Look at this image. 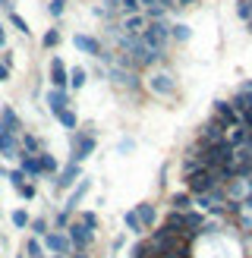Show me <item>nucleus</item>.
<instances>
[{
  "label": "nucleus",
  "mask_w": 252,
  "mask_h": 258,
  "mask_svg": "<svg viewBox=\"0 0 252 258\" xmlns=\"http://www.w3.org/2000/svg\"><path fill=\"white\" fill-rule=\"evenodd\" d=\"M63 233H67L70 246H73L76 252H88V249H92V242H95V230H88V227L79 221V217H76V221H70Z\"/></svg>",
  "instance_id": "7ed1b4c3"
},
{
  "label": "nucleus",
  "mask_w": 252,
  "mask_h": 258,
  "mask_svg": "<svg viewBox=\"0 0 252 258\" xmlns=\"http://www.w3.org/2000/svg\"><path fill=\"white\" fill-rule=\"evenodd\" d=\"M67 258H88V252H76V249H73V252H70Z\"/></svg>",
  "instance_id": "49530a36"
},
{
  "label": "nucleus",
  "mask_w": 252,
  "mask_h": 258,
  "mask_svg": "<svg viewBox=\"0 0 252 258\" xmlns=\"http://www.w3.org/2000/svg\"><path fill=\"white\" fill-rule=\"evenodd\" d=\"M148 88H151L155 95H164V98H167V95L176 92V82L170 79L167 73H158V76H151V79H148Z\"/></svg>",
  "instance_id": "4468645a"
},
{
  "label": "nucleus",
  "mask_w": 252,
  "mask_h": 258,
  "mask_svg": "<svg viewBox=\"0 0 252 258\" xmlns=\"http://www.w3.org/2000/svg\"><path fill=\"white\" fill-rule=\"evenodd\" d=\"M0 10L10 13V10H16V0H0Z\"/></svg>",
  "instance_id": "37998d69"
},
{
  "label": "nucleus",
  "mask_w": 252,
  "mask_h": 258,
  "mask_svg": "<svg viewBox=\"0 0 252 258\" xmlns=\"http://www.w3.org/2000/svg\"><path fill=\"white\" fill-rule=\"evenodd\" d=\"M123 224H126V230H130V233H142V221H139L136 217V211H123Z\"/></svg>",
  "instance_id": "cd10ccee"
},
{
  "label": "nucleus",
  "mask_w": 252,
  "mask_h": 258,
  "mask_svg": "<svg viewBox=\"0 0 252 258\" xmlns=\"http://www.w3.org/2000/svg\"><path fill=\"white\" fill-rule=\"evenodd\" d=\"M136 217H139V221H142V227H151V224H155V208H151V205L148 202H142V205H136Z\"/></svg>",
  "instance_id": "393cba45"
},
{
  "label": "nucleus",
  "mask_w": 252,
  "mask_h": 258,
  "mask_svg": "<svg viewBox=\"0 0 252 258\" xmlns=\"http://www.w3.org/2000/svg\"><path fill=\"white\" fill-rule=\"evenodd\" d=\"M0 158L10 161V164L19 161V136H13L4 126H0Z\"/></svg>",
  "instance_id": "f8f14e48"
},
{
  "label": "nucleus",
  "mask_w": 252,
  "mask_h": 258,
  "mask_svg": "<svg viewBox=\"0 0 252 258\" xmlns=\"http://www.w3.org/2000/svg\"><path fill=\"white\" fill-rule=\"evenodd\" d=\"M73 47L79 50V54H85V57H107L104 50H101V41L95 35H85V32H76L73 35Z\"/></svg>",
  "instance_id": "9b49d317"
},
{
  "label": "nucleus",
  "mask_w": 252,
  "mask_h": 258,
  "mask_svg": "<svg viewBox=\"0 0 252 258\" xmlns=\"http://www.w3.org/2000/svg\"><path fill=\"white\" fill-rule=\"evenodd\" d=\"M67 4H70V0H50V4H47V16H50V19H63Z\"/></svg>",
  "instance_id": "7c9ffc66"
},
{
  "label": "nucleus",
  "mask_w": 252,
  "mask_h": 258,
  "mask_svg": "<svg viewBox=\"0 0 252 258\" xmlns=\"http://www.w3.org/2000/svg\"><path fill=\"white\" fill-rule=\"evenodd\" d=\"M16 196H19L22 202H35V196H38V183H32V179H29V183H25V186L16 192Z\"/></svg>",
  "instance_id": "473e14b6"
},
{
  "label": "nucleus",
  "mask_w": 252,
  "mask_h": 258,
  "mask_svg": "<svg viewBox=\"0 0 252 258\" xmlns=\"http://www.w3.org/2000/svg\"><path fill=\"white\" fill-rule=\"evenodd\" d=\"M239 16L249 19V4H246V0H239Z\"/></svg>",
  "instance_id": "c03bdc74"
},
{
  "label": "nucleus",
  "mask_w": 252,
  "mask_h": 258,
  "mask_svg": "<svg viewBox=\"0 0 252 258\" xmlns=\"http://www.w3.org/2000/svg\"><path fill=\"white\" fill-rule=\"evenodd\" d=\"M246 139H249V129H246V126H236V133H233L230 139H227V145H230V148L236 151L239 145H246Z\"/></svg>",
  "instance_id": "c756f323"
},
{
  "label": "nucleus",
  "mask_w": 252,
  "mask_h": 258,
  "mask_svg": "<svg viewBox=\"0 0 252 258\" xmlns=\"http://www.w3.org/2000/svg\"><path fill=\"white\" fill-rule=\"evenodd\" d=\"M239 113H243V126L252 129V107H249V110H239Z\"/></svg>",
  "instance_id": "79ce46f5"
},
{
  "label": "nucleus",
  "mask_w": 252,
  "mask_h": 258,
  "mask_svg": "<svg viewBox=\"0 0 252 258\" xmlns=\"http://www.w3.org/2000/svg\"><path fill=\"white\" fill-rule=\"evenodd\" d=\"M47 230H50V221H47V217H32V221H29V233L38 236V239H41Z\"/></svg>",
  "instance_id": "bb28decb"
},
{
  "label": "nucleus",
  "mask_w": 252,
  "mask_h": 258,
  "mask_svg": "<svg viewBox=\"0 0 252 258\" xmlns=\"http://www.w3.org/2000/svg\"><path fill=\"white\" fill-rule=\"evenodd\" d=\"M88 192H92V179H88V176H79V183H76V186L67 192V202H63V208H60V211H67V214L73 217L76 208L82 205V199L88 196Z\"/></svg>",
  "instance_id": "423d86ee"
},
{
  "label": "nucleus",
  "mask_w": 252,
  "mask_h": 258,
  "mask_svg": "<svg viewBox=\"0 0 252 258\" xmlns=\"http://www.w3.org/2000/svg\"><path fill=\"white\" fill-rule=\"evenodd\" d=\"M44 104H47V113L57 120L67 107H73V101H70L67 88H47V92H44Z\"/></svg>",
  "instance_id": "6e6552de"
},
{
  "label": "nucleus",
  "mask_w": 252,
  "mask_h": 258,
  "mask_svg": "<svg viewBox=\"0 0 252 258\" xmlns=\"http://www.w3.org/2000/svg\"><path fill=\"white\" fill-rule=\"evenodd\" d=\"M0 126L10 129L13 136H22V133H25V123H22L19 110L13 107V104H0Z\"/></svg>",
  "instance_id": "ddd939ff"
},
{
  "label": "nucleus",
  "mask_w": 252,
  "mask_h": 258,
  "mask_svg": "<svg viewBox=\"0 0 252 258\" xmlns=\"http://www.w3.org/2000/svg\"><path fill=\"white\" fill-rule=\"evenodd\" d=\"M57 123H60L63 129H67V133H73V129H79V117H76V110H73V107H67V110H63L60 117H57Z\"/></svg>",
  "instance_id": "a878e982"
},
{
  "label": "nucleus",
  "mask_w": 252,
  "mask_h": 258,
  "mask_svg": "<svg viewBox=\"0 0 252 258\" xmlns=\"http://www.w3.org/2000/svg\"><path fill=\"white\" fill-rule=\"evenodd\" d=\"M7 41H10V29H7V22L0 19V50L7 47Z\"/></svg>",
  "instance_id": "ea45409f"
},
{
  "label": "nucleus",
  "mask_w": 252,
  "mask_h": 258,
  "mask_svg": "<svg viewBox=\"0 0 252 258\" xmlns=\"http://www.w3.org/2000/svg\"><path fill=\"white\" fill-rule=\"evenodd\" d=\"M19 148L29 151V154H38V151H44V139H38L35 133H29V129H25V133L19 136Z\"/></svg>",
  "instance_id": "f3484780"
},
{
  "label": "nucleus",
  "mask_w": 252,
  "mask_h": 258,
  "mask_svg": "<svg viewBox=\"0 0 252 258\" xmlns=\"http://www.w3.org/2000/svg\"><path fill=\"white\" fill-rule=\"evenodd\" d=\"M7 170H10V167H4V164H0V176H4V179H7Z\"/></svg>",
  "instance_id": "de8ad7c7"
},
{
  "label": "nucleus",
  "mask_w": 252,
  "mask_h": 258,
  "mask_svg": "<svg viewBox=\"0 0 252 258\" xmlns=\"http://www.w3.org/2000/svg\"><path fill=\"white\" fill-rule=\"evenodd\" d=\"M136 148V142L133 139H120V145H117V154H130Z\"/></svg>",
  "instance_id": "4c0bfd02"
},
{
  "label": "nucleus",
  "mask_w": 252,
  "mask_h": 258,
  "mask_svg": "<svg viewBox=\"0 0 252 258\" xmlns=\"http://www.w3.org/2000/svg\"><path fill=\"white\" fill-rule=\"evenodd\" d=\"M79 221H82L88 230H98V214H95V211H82V214H79Z\"/></svg>",
  "instance_id": "f704fd0d"
},
{
  "label": "nucleus",
  "mask_w": 252,
  "mask_h": 258,
  "mask_svg": "<svg viewBox=\"0 0 252 258\" xmlns=\"http://www.w3.org/2000/svg\"><path fill=\"white\" fill-rule=\"evenodd\" d=\"M145 25H148V19L142 16V13H136V16H123V29H126V35H133V38L142 35Z\"/></svg>",
  "instance_id": "a211bd4d"
},
{
  "label": "nucleus",
  "mask_w": 252,
  "mask_h": 258,
  "mask_svg": "<svg viewBox=\"0 0 252 258\" xmlns=\"http://www.w3.org/2000/svg\"><path fill=\"white\" fill-rule=\"evenodd\" d=\"M22 255H25V258H47V252H44V246H41V239H38V236H29V239H25Z\"/></svg>",
  "instance_id": "412c9836"
},
{
  "label": "nucleus",
  "mask_w": 252,
  "mask_h": 258,
  "mask_svg": "<svg viewBox=\"0 0 252 258\" xmlns=\"http://www.w3.org/2000/svg\"><path fill=\"white\" fill-rule=\"evenodd\" d=\"M117 10L123 16H136V13H142V4L139 0H117Z\"/></svg>",
  "instance_id": "c85d7f7f"
},
{
  "label": "nucleus",
  "mask_w": 252,
  "mask_h": 258,
  "mask_svg": "<svg viewBox=\"0 0 252 258\" xmlns=\"http://www.w3.org/2000/svg\"><path fill=\"white\" fill-rule=\"evenodd\" d=\"M47 258H67V255H47Z\"/></svg>",
  "instance_id": "8fccbe9b"
},
{
  "label": "nucleus",
  "mask_w": 252,
  "mask_h": 258,
  "mask_svg": "<svg viewBox=\"0 0 252 258\" xmlns=\"http://www.w3.org/2000/svg\"><path fill=\"white\" fill-rule=\"evenodd\" d=\"M47 79H50V88H67L70 92V67L63 63V57H50Z\"/></svg>",
  "instance_id": "9d476101"
},
{
  "label": "nucleus",
  "mask_w": 252,
  "mask_h": 258,
  "mask_svg": "<svg viewBox=\"0 0 252 258\" xmlns=\"http://www.w3.org/2000/svg\"><path fill=\"white\" fill-rule=\"evenodd\" d=\"M148 252H151V242H136L133 246V258H148ZM155 255V252H151Z\"/></svg>",
  "instance_id": "c9c22d12"
},
{
  "label": "nucleus",
  "mask_w": 252,
  "mask_h": 258,
  "mask_svg": "<svg viewBox=\"0 0 252 258\" xmlns=\"http://www.w3.org/2000/svg\"><path fill=\"white\" fill-rule=\"evenodd\" d=\"M214 110H218V117H221L224 123L239 126V113H236V107H233V104H227V101H218V104H214Z\"/></svg>",
  "instance_id": "aec40b11"
},
{
  "label": "nucleus",
  "mask_w": 252,
  "mask_h": 258,
  "mask_svg": "<svg viewBox=\"0 0 252 258\" xmlns=\"http://www.w3.org/2000/svg\"><path fill=\"white\" fill-rule=\"evenodd\" d=\"M186 186H189V192H196V196H205V192H211L214 189V170H193L186 176Z\"/></svg>",
  "instance_id": "1a4fd4ad"
},
{
  "label": "nucleus",
  "mask_w": 252,
  "mask_h": 258,
  "mask_svg": "<svg viewBox=\"0 0 252 258\" xmlns=\"http://www.w3.org/2000/svg\"><path fill=\"white\" fill-rule=\"evenodd\" d=\"M230 164H233V148L227 145V139L211 142L202 151V167L205 170H221V167H230Z\"/></svg>",
  "instance_id": "f03ea898"
},
{
  "label": "nucleus",
  "mask_w": 252,
  "mask_h": 258,
  "mask_svg": "<svg viewBox=\"0 0 252 258\" xmlns=\"http://www.w3.org/2000/svg\"><path fill=\"white\" fill-rule=\"evenodd\" d=\"M7 25L13 32H19L22 38H32V25H29V19L22 16V13H16V10H10L7 13Z\"/></svg>",
  "instance_id": "2eb2a0df"
},
{
  "label": "nucleus",
  "mask_w": 252,
  "mask_h": 258,
  "mask_svg": "<svg viewBox=\"0 0 252 258\" xmlns=\"http://www.w3.org/2000/svg\"><path fill=\"white\" fill-rule=\"evenodd\" d=\"M10 79H13V70L7 67V63H0V85H7Z\"/></svg>",
  "instance_id": "a19ab883"
},
{
  "label": "nucleus",
  "mask_w": 252,
  "mask_h": 258,
  "mask_svg": "<svg viewBox=\"0 0 252 258\" xmlns=\"http://www.w3.org/2000/svg\"><path fill=\"white\" fill-rule=\"evenodd\" d=\"M167 38H170V29L164 22H148L145 29H142V35H139V41H142L148 50H155V54H161L164 50V44H167Z\"/></svg>",
  "instance_id": "20e7f679"
},
{
  "label": "nucleus",
  "mask_w": 252,
  "mask_h": 258,
  "mask_svg": "<svg viewBox=\"0 0 252 258\" xmlns=\"http://www.w3.org/2000/svg\"><path fill=\"white\" fill-rule=\"evenodd\" d=\"M79 176H82V164H76V161L60 164V170H57V176H54V189H57V192H70L76 183H79Z\"/></svg>",
  "instance_id": "39448f33"
},
{
  "label": "nucleus",
  "mask_w": 252,
  "mask_h": 258,
  "mask_svg": "<svg viewBox=\"0 0 252 258\" xmlns=\"http://www.w3.org/2000/svg\"><path fill=\"white\" fill-rule=\"evenodd\" d=\"M170 35L176 38V41H189V29H186V25H173Z\"/></svg>",
  "instance_id": "e433bc0d"
},
{
  "label": "nucleus",
  "mask_w": 252,
  "mask_h": 258,
  "mask_svg": "<svg viewBox=\"0 0 252 258\" xmlns=\"http://www.w3.org/2000/svg\"><path fill=\"white\" fill-rule=\"evenodd\" d=\"M95 148H98V139H95V126L92 123L70 133V161L82 164V161H88L95 154Z\"/></svg>",
  "instance_id": "f257e3e1"
},
{
  "label": "nucleus",
  "mask_w": 252,
  "mask_h": 258,
  "mask_svg": "<svg viewBox=\"0 0 252 258\" xmlns=\"http://www.w3.org/2000/svg\"><path fill=\"white\" fill-rule=\"evenodd\" d=\"M38 167H41V176H50V179H54L57 170H60V161H57L50 151H38Z\"/></svg>",
  "instance_id": "dca6fc26"
},
{
  "label": "nucleus",
  "mask_w": 252,
  "mask_h": 258,
  "mask_svg": "<svg viewBox=\"0 0 252 258\" xmlns=\"http://www.w3.org/2000/svg\"><path fill=\"white\" fill-rule=\"evenodd\" d=\"M88 85V70L85 67H70V92H79Z\"/></svg>",
  "instance_id": "6ab92c4d"
},
{
  "label": "nucleus",
  "mask_w": 252,
  "mask_h": 258,
  "mask_svg": "<svg viewBox=\"0 0 252 258\" xmlns=\"http://www.w3.org/2000/svg\"><path fill=\"white\" fill-rule=\"evenodd\" d=\"M189 208V196H173V211H186Z\"/></svg>",
  "instance_id": "58836bf2"
},
{
  "label": "nucleus",
  "mask_w": 252,
  "mask_h": 258,
  "mask_svg": "<svg viewBox=\"0 0 252 258\" xmlns=\"http://www.w3.org/2000/svg\"><path fill=\"white\" fill-rule=\"evenodd\" d=\"M16 258H25V255H22V252H19V255H16Z\"/></svg>",
  "instance_id": "3c124183"
},
{
  "label": "nucleus",
  "mask_w": 252,
  "mask_h": 258,
  "mask_svg": "<svg viewBox=\"0 0 252 258\" xmlns=\"http://www.w3.org/2000/svg\"><path fill=\"white\" fill-rule=\"evenodd\" d=\"M7 183H10V189H13V192H19L25 183H29V176H25L19 167H10V170H7Z\"/></svg>",
  "instance_id": "5701e85b"
},
{
  "label": "nucleus",
  "mask_w": 252,
  "mask_h": 258,
  "mask_svg": "<svg viewBox=\"0 0 252 258\" xmlns=\"http://www.w3.org/2000/svg\"><path fill=\"white\" fill-rule=\"evenodd\" d=\"M29 221H32V214L25 208H13L10 211V227L13 230H29Z\"/></svg>",
  "instance_id": "4be33fe9"
},
{
  "label": "nucleus",
  "mask_w": 252,
  "mask_h": 258,
  "mask_svg": "<svg viewBox=\"0 0 252 258\" xmlns=\"http://www.w3.org/2000/svg\"><path fill=\"white\" fill-rule=\"evenodd\" d=\"M176 4H180V7H189V4H193V0H176Z\"/></svg>",
  "instance_id": "09e8293b"
},
{
  "label": "nucleus",
  "mask_w": 252,
  "mask_h": 258,
  "mask_svg": "<svg viewBox=\"0 0 252 258\" xmlns=\"http://www.w3.org/2000/svg\"><path fill=\"white\" fill-rule=\"evenodd\" d=\"M0 252H7V233L0 230Z\"/></svg>",
  "instance_id": "a18cd8bd"
},
{
  "label": "nucleus",
  "mask_w": 252,
  "mask_h": 258,
  "mask_svg": "<svg viewBox=\"0 0 252 258\" xmlns=\"http://www.w3.org/2000/svg\"><path fill=\"white\" fill-rule=\"evenodd\" d=\"M221 136H224V126H221L218 120H214V123H208V126H205V145H211V142H218Z\"/></svg>",
  "instance_id": "2f4dec72"
},
{
  "label": "nucleus",
  "mask_w": 252,
  "mask_h": 258,
  "mask_svg": "<svg viewBox=\"0 0 252 258\" xmlns=\"http://www.w3.org/2000/svg\"><path fill=\"white\" fill-rule=\"evenodd\" d=\"M60 41H63V32H60V29H47V32L41 35V47H44V50H57Z\"/></svg>",
  "instance_id": "b1692460"
},
{
  "label": "nucleus",
  "mask_w": 252,
  "mask_h": 258,
  "mask_svg": "<svg viewBox=\"0 0 252 258\" xmlns=\"http://www.w3.org/2000/svg\"><path fill=\"white\" fill-rule=\"evenodd\" d=\"M0 63H7L10 70H16V50H10V47H4V50H0Z\"/></svg>",
  "instance_id": "72a5a7b5"
},
{
  "label": "nucleus",
  "mask_w": 252,
  "mask_h": 258,
  "mask_svg": "<svg viewBox=\"0 0 252 258\" xmlns=\"http://www.w3.org/2000/svg\"><path fill=\"white\" fill-rule=\"evenodd\" d=\"M41 246H44L47 255H70L73 252V246H70V239H67L63 230H47L41 236Z\"/></svg>",
  "instance_id": "0eeeda50"
}]
</instances>
